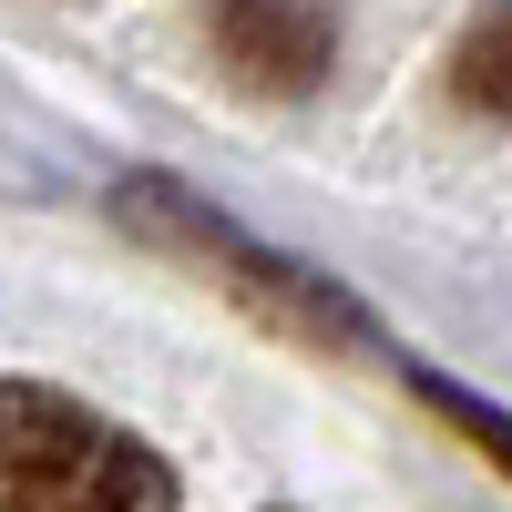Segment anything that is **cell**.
I'll list each match as a JSON object with an SVG mask.
<instances>
[{
  "label": "cell",
  "mask_w": 512,
  "mask_h": 512,
  "mask_svg": "<svg viewBox=\"0 0 512 512\" xmlns=\"http://www.w3.org/2000/svg\"><path fill=\"white\" fill-rule=\"evenodd\" d=\"M451 103L482 113V123H512V0H482L472 31L451 52Z\"/></svg>",
  "instance_id": "obj_4"
},
{
  "label": "cell",
  "mask_w": 512,
  "mask_h": 512,
  "mask_svg": "<svg viewBox=\"0 0 512 512\" xmlns=\"http://www.w3.org/2000/svg\"><path fill=\"white\" fill-rule=\"evenodd\" d=\"M175 461L52 379H0V512H175Z\"/></svg>",
  "instance_id": "obj_1"
},
{
  "label": "cell",
  "mask_w": 512,
  "mask_h": 512,
  "mask_svg": "<svg viewBox=\"0 0 512 512\" xmlns=\"http://www.w3.org/2000/svg\"><path fill=\"white\" fill-rule=\"evenodd\" d=\"M400 379H410V390H420V400H431V410L451 420L461 441H472V451L492 461V472H512V410L472 400V390H461V379H441V369H420V359H400Z\"/></svg>",
  "instance_id": "obj_5"
},
{
  "label": "cell",
  "mask_w": 512,
  "mask_h": 512,
  "mask_svg": "<svg viewBox=\"0 0 512 512\" xmlns=\"http://www.w3.org/2000/svg\"><path fill=\"white\" fill-rule=\"evenodd\" d=\"M216 62L267 103H308L338 72V11L328 0H205Z\"/></svg>",
  "instance_id": "obj_3"
},
{
  "label": "cell",
  "mask_w": 512,
  "mask_h": 512,
  "mask_svg": "<svg viewBox=\"0 0 512 512\" xmlns=\"http://www.w3.org/2000/svg\"><path fill=\"white\" fill-rule=\"evenodd\" d=\"M123 205V226L134 236H154V246H175V256H195L205 277H216L236 308H256L267 328H287V338H318V349H369V359H400L390 338H379V318L359 308L338 277H318L308 256H277V246H256L246 226H226L205 195H185V185H123L113 195Z\"/></svg>",
  "instance_id": "obj_2"
}]
</instances>
